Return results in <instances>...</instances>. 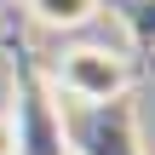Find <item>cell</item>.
<instances>
[{"instance_id": "6da1fadb", "label": "cell", "mask_w": 155, "mask_h": 155, "mask_svg": "<svg viewBox=\"0 0 155 155\" xmlns=\"http://www.w3.org/2000/svg\"><path fill=\"white\" fill-rule=\"evenodd\" d=\"M52 81H58L63 98L86 104V109H109L132 92V58L115 52L109 40H75V46L58 52Z\"/></svg>"}, {"instance_id": "7a4b0ae2", "label": "cell", "mask_w": 155, "mask_h": 155, "mask_svg": "<svg viewBox=\"0 0 155 155\" xmlns=\"http://www.w3.org/2000/svg\"><path fill=\"white\" fill-rule=\"evenodd\" d=\"M98 6H104V0H23V12H29L40 29H52V35L86 29V23L98 17Z\"/></svg>"}, {"instance_id": "3957f363", "label": "cell", "mask_w": 155, "mask_h": 155, "mask_svg": "<svg viewBox=\"0 0 155 155\" xmlns=\"http://www.w3.org/2000/svg\"><path fill=\"white\" fill-rule=\"evenodd\" d=\"M0 155H23V127L12 109H0Z\"/></svg>"}, {"instance_id": "277c9868", "label": "cell", "mask_w": 155, "mask_h": 155, "mask_svg": "<svg viewBox=\"0 0 155 155\" xmlns=\"http://www.w3.org/2000/svg\"><path fill=\"white\" fill-rule=\"evenodd\" d=\"M127 17H132V29L155 46V0H132V12H127Z\"/></svg>"}]
</instances>
